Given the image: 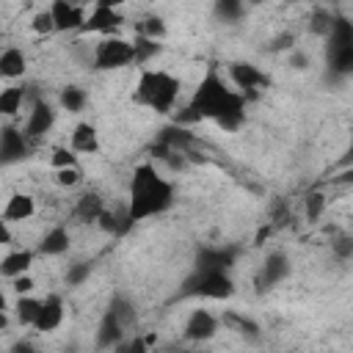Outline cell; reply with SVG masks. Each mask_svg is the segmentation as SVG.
Instances as JSON below:
<instances>
[{"label": "cell", "mask_w": 353, "mask_h": 353, "mask_svg": "<svg viewBox=\"0 0 353 353\" xmlns=\"http://www.w3.org/2000/svg\"><path fill=\"white\" fill-rule=\"evenodd\" d=\"M245 102L248 99L240 91L229 88V83L221 77V72L215 66H210L204 72V77L199 80V85H196L188 108L182 113H176V121L179 124H188V121L210 119L221 130L234 132L245 121Z\"/></svg>", "instance_id": "6da1fadb"}, {"label": "cell", "mask_w": 353, "mask_h": 353, "mask_svg": "<svg viewBox=\"0 0 353 353\" xmlns=\"http://www.w3.org/2000/svg\"><path fill=\"white\" fill-rule=\"evenodd\" d=\"M174 199H176L174 185L165 176H160V171L152 163L135 165L132 176H130V204H127V212H124V221H121V234L130 226L171 210Z\"/></svg>", "instance_id": "7a4b0ae2"}, {"label": "cell", "mask_w": 353, "mask_h": 353, "mask_svg": "<svg viewBox=\"0 0 353 353\" xmlns=\"http://www.w3.org/2000/svg\"><path fill=\"white\" fill-rule=\"evenodd\" d=\"M179 77H174L165 69H141L138 85H135V102L146 105L154 113H171L179 99Z\"/></svg>", "instance_id": "3957f363"}, {"label": "cell", "mask_w": 353, "mask_h": 353, "mask_svg": "<svg viewBox=\"0 0 353 353\" xmlns=\"http://www.w3.org/2000/svg\"><path fill=\"white\" fill-rule=\"evenodd\" d=\"M182 298H207V301H226L234 295V281L223 268H193V273L182 284Z\"/></svg>", "instance_id": "277c9868"}, {"label": "cell", "mask_w": 353, "mask_h": 353, "mask_svg": "<svg viewBox=\"0 0 353 353\" xmlns=\"http://www.w3.org/2000/svg\"><path fill=\"white\" fill-rule=\"evenodd\" d=\"M132 61H135V47L130 39H121L119 33L102 36L91 52V69L94 72H113V69H121Z\"/></svg>", "instance_id": "5b68a950"}, {"label": "cell", "mask_w": 353, "mask_h": 353, "mask_svg": "<svg viewBox=\"0 0 353 353\" xmlns=\"http://www.w3.org/2000/svg\"><path fill=\"white\" fill-rule=\"evenodd\" d=\"M226 72H229V80H232L234 91H240L245 99H256L270 85V77L259 66H254L251 61H232L226 66Z\"/></svg>", "instance_id": "8992f818"}, {"label": "cell", "mask_w": 353, "mask_h": 353, "mask_svg": "<svg viewBox=\"0 0 353 353\" xmlns=\"http://www.w3.org/2000/svg\"><path fill=\"white\" fill-rule=\"evenodd\" d=\"M124 22H127V19H124L121 8L94 6L91 14H85V19H83V25H80L77 33H83V36H88V33H97V36H113V33H119V30L124 28Z\"/></svg>", "instance_id": "52a82bcc"}, {"label": "cell", "mask_w": 353, "mask_h": 353, "mask_svg": "<svg viewBox=\"0 0 353 353\" xmlns=\"http://www.w3.org/2000/svg\"><path fill=\"white\" fill-rule=\"evenodd\" d=\"M28 154H30V138L25 135V130L17 124H3L0 127V165L22 163Z\"/></svg>", "instance_id": "ba28073f"}, {"label": "cell", "mask_w": 353, "mask_h": 353, "mask_svg": "<svg viewBox=\"0 0 353 353\" xmlns=\"http://www.w3.org/2000/svg\"><path fill=\"white\" fill-rule=\"evenodd\" d=\"M290 270H292L290 256H287L284 251H270V254L265 256L262 268H259V276H256V290H259V292L273 290L276 284H281V281L290 276Z\"/></svg>", "instance_id": "9c48e42d"}, {"label": "cell", "mask_w": 353, "mask_h": 353, "mask_svg": "<svg viewBox=\"0 0 353 353\" xmlns=\"http://www.w3.org/2000/svg\"><path fill=\"white\" fill-rule=\"evenodd\" d=\"M221 331V323H218V314H212L210 309H193L185 320V328H182V336L188 342H210L215 334Z\"/></svg>", "instance_id": "30bf717a"}, {"label": "cell", "mask_w": 353, "mask_h": 353, "mask_svg": "<svg viewBox=\"0 0 353 353\" xmlns=\"http://www.w3.org/2000/svg\"><path fill=\"white\" fill-rule=\"evenodd\" d=\"M50 14H52L55 33H77L85 19V8L77 0H52Z\"/></svg>", "instance_id": "8fae6325"}, {"label": "cell", "mask_w": 353, "mask_h": 353, "mask_svg": "<svg viewBox=\"0 0 353 353\" xmlns=\"http://www.w3.org/2000/svg\"><path fill=\"white\" fill-rule=\"evenodd\" d=\"M52 124H55V108L41 97L33 99V105L28 110V121H25V135L30 138V143L44 138L52 130Z\"/></svg>", "instance_id": "7c38bea8"}, {"label": "cell", "mask_w": 353, "mask_h": 353, "mask_svg": "<svg viewBox=\"0 0 353 353\" xmlns=\"http://www.w3.org/2000/svg\"><path fill=\"white\" fill-rule=\"evenodd\" d=\"M63 314H66L63 298H61L58 292L44 295V298H41V306H39V314H36V320H33V331H39V334L55 331V328L63 323Z\"/></svg>", "instance_id": "4fadbf2b"}, {"label": "cell", "mask_w": 353, "mask_h": 353, "mask_svg": "<svg viewBox=\"0 0 353 353\" xmlns=\"http://www.w3.org/2000/svg\"><path fill=\"white\" fill-rule=\"evenodd\" d=\"M218 323H221V328H226V331L237 334V336H240V339H245V342H259V336H262L259 323H256L254 317H248V314L234 312V309H226V312L218 317Z\"/></svg>", "instance_id": "5bb4252c"}, {"label": "cell", "mask_w": 353, "mask_h": 353, "mask_svg": "<svg viewBox=\"0 0 353 353\" xmlns=\"http://www.w3.org/2000/svg\"><path fill=\"white\" fill-rule=\"evenodd\" d=\"M124 334H127V328L119 323V317H116L110 309H105V314H102V320H99V325H97V347H99V350L119 347V345L124 342Z\"/></svg>", "instance_id": "9a60e30c"}, {"label": "cell", "mask_w": 353, "mask_h": 353, "mask_svg": "<svg viewBox=\"0 0 353 353\" xmlns=\"http://www.w3.org/2000/svg\"><path fill=\"white\" fill-rule=\"evenodd\" d=\"M69 149L77 154H97L99 152V132L91 121H77L69 135Z\"/></svg>", "instance_id": "2e32d148"}, {"label": "cell", "mask_w": 353, "mask_h": 353, "mask_svg": "<svg viewBox=\"0 0 353 353\" xmlns=\"http://www.w3.org/2000/svg\"><path fill=\"white\" fill-rule=\"evenodd\" d=\"M69 245H72L69 229H66V226H52V229H47L44 237L39 240L36 254H41V256H61V254L69 251Z\"/></svg>", "instance_id": "e0dca14e"}, {"label": "cell", "mask_w": 353, "mask_h": 353, "mask_svg": "<svg viewBox=\"0 0 353 353\" xmlns=\"http://www.w3.org/2000/svg\"><path fill=\"white\" fill-rule=\"evenodd\" d=\"M33 259H36V251H30V248H14V251H8L0 259V276L3 279H14V276H22V273H30Z\"/></svg>", "instance_id": "ac0fdd59"}, {"label": "cell", "mask_w": 353, "mask_h": 353, "mask_svg": "<svg viewBox=\"0 0 353 353\" xmlns=\"http://www.w3.org/2000/svg\"><path fill=\"white\" fill-rule=\"evenodd\" d=\"M36 215V199L30 193H11L6 207H3V218L8 223H22L28 218Z\"/></svg>", "instance_id": "d6986e66"}, {"label": "cell", "mask_w": 353, "mask_h": 353, "mask_svg": "<svg viewBox=\"0 0 353 353\" xmlns=\"http://www.w3.org/2000/svg\"><path fill=\"white\" fill-rule=\"evenodd\" d=\"M28 72V55L19 47L0 50V77L3 80H19Z\"/></svg>", "instance_id": "ffe728a7"}, {"label": "cell", "mask_w": 353, "mask_h": 353, "mask_svg": "<svg viewBox=\"0 0 353 353\" xmlns=\"http://www.w3.org/2000/svg\"><path fill=\"white\" fill-rule=\"evenodd\" d=\"M102 210H105L102 196H99L97 190H85V193L77 199V204H74V218L83 221V223H97V218H99Z\"/></svg>", "instance_id": "44dd1931"}, {"label": "cell", "mask_w": 353, "mask_h": 353, "mask_svg": "<svg viewBox=\"0 0 353 353\" xmlns=\"http://www.w3.org/2000/svg\"><path fill=\"white\" fill-rule=\"evenodd\" d=\"M234 262V251L232 248H201L196 254V265L193 268H223L229 270Z\"/></svg>", "instance_id": "7402d4cb"}, {"label": "cell", "mask_w": 353, "mask_h": 353, "mask_svg": "<svg viewBox=\"0 0 353 353\" xmlns=\"http://www.w3.org/2000/svg\"><path fill=\"white\" fill-rule=\"evenodd\" d=\"M25 97H28V88L25 85H8V88H3L0 91V116L14 119L22 110Z\"/></svg>", "instance_id": "603a6c76"}, {"label": "cell", "mask_w": 353, "mask_h": 353, "mask_svg": "<svg viewBox=\"0 0 353 353\" xmlns=\"http://www.w3.org/2000/svg\"><path fill=\"white\" fill-rule=\"evenodd\" d=\"M39 306H41V298H33L30 292L19 295L17 303H14V317H17V323H19L22 328H33V320H36V314H39Z\"/></svg>", "instance_id": "cb8c5ba5"}, {"label": "cell", "mask_w": 353, "mask_h": 353, "mask_svg": "<svg viewBox=\"0 0 353 353\" xmlns=\"http://www.w3.org/2000/svg\"><path fill=\"white\" fill-rule=\"evenodd\" d=\"M58 102L66 113H83L88 105V91L83 85H66V88H61Z\"/></svg>", "instance_id": "d4e9b609"}, {"label": "cell", "mask_w": 353, "mask_h": 353, "mask_svg": "<svg viewBox=\"0 0 353 353\" xmlns=\"http://www.w3.org/2000/svg\"><path fill=\"white\" fill-rule=\"evenodd\" d=\"M108 309L119 317V323H121L127 331L135 325V306H132V301H130V298H124V295H113V298H110V303H108Z\"/></svg>", "instance_id": "484cf974"}, {"label": "cell", "mask_w": 353, "mask_h": 353, "mask_svg": "<svg viewBox=\"0 0 353 353\" xmlns=\"http://www.w3.org/2000/svg\"><path fill=\"white\" fill-rule=\"evenodd\" d=\"M138 36H143V39H154V41H163V39L168 36V25H165V19H163V17H157V14L143 17V19H141V25H138Z\"/></svg>", "instance_id": "4316f807"}, {"label": "cell", "mask_w": 353, "mask_h": 353, "mask_svg": "<svg viewBox=\"0 0 353 353\" xmlns=\"http://www.w3.org/2000/svg\"><path fill=\"white\" fill-rule=\"evenodd\" d=\"M132 47H135V61H132V63H138V66H146V63H149L154 55H160V50H163L160 41L143 39V36H138V39L132 41Z\"/></svg>", "instance_id": "83f0119b"}, {"label": "cell", "mask_w": 353, "mask_h": 353, "mask_svg": "<svg viewBox=\"0 0 353 353\" xmlns=\"http://www.w3.org/2000/svg\"><path fill=\"white\" fill-rule=\"evenodd\" d=\"M334 14L331 11H325V8H314L312 11V19H309V30L314 33V36H320V39H325L328 33H331V28H334Z\"/></svg>", "instance_id": "f1b7e54d"}, {"label": "cell", "mask_w": 353, "mask_h": 353, "mask_svg": "<svg viewBox=\"0 0 353 353\" xmlns=\"http://www.w3.org/2000/svg\"><path fill=\"white\" fill-rule=\"evenodd\" d=\"M325 193L323 190H309L306 199H303V212H306V221H317L323 212H325Z\"/></svg>", "instance_id": "f546056e"}, {"label": "cell", "mask_w": 353, "mask_h": 353, "mask_svg": "<svg viewBox=\"0 0 353 353\" xmlns=\"http://www.w3.org/2000/svg\"><path fill=\"white\" fill-rule=\"evenodd\" d=\"M215 14L223 22H237L245 14V3L243 0H215Z\"/></svg>", "instance_id": "4dcf8cb0"}, {"label": "cell", "mask_w": 353, "mask_h": 353, "mask_svg": "<svg viewBox=\"0 0 353 353\" xmlns=\"http://www.w3.org/2000/svg\"><path fill=\"white\" fill-rule=\"evenodd\" d=\"M88 276H91V262H72L69 268H66V273H63V281L69 284V287H80L83 281H88Z\"/></svg>", "instance_id": "1f68e13d"}, {"label": "cell", "mask_w": 353, "mask_h": 353, "mask_svg": "<svg viewBox=\"0 0 353 353\" xmlns=\"http://www.w3.org/2000/svg\"><path fill=\"white\" fill-rule=\"evenodd\" d=\"M52 179L58 188H74V185H80L83 174H80V165H66V168H55Z\"/></svg>", "instance_id": "d6a6232c"}, {"label": "cell", "mask_w": 353, "mask_h": 353, "mask_svg": "<svg viewBox=\"0 0 353 353\" xmlns=\"http://www.w3.org/2000/svg\"><path fill=\"white\" fill-rule=\"evenodd\" d=\"M50 165L52 168H66V165H77V152H72L69 146H55L50 154Z\"/></svg>", "instance_id": "836d02e7"}, {"label": "cell", "mask_w": 353, "mask_h": 353, "mask_svg": "<svg viewBox=\"0 0 353 353\" xmlns=\"http://www.w3.org/2000/svg\"><path fill=\"white\" fill-rule=\"evenodd\" d=\"M30 28H33V33H39V36L55 33V25H52V14H50V8L36 11V14H33V19H30Z\"/></svg>", "instance_id": "e575fe53"}, {"label": "cell", "mask_w": 353, "mask_h": 353, "mask_svg": "<svg viewBox=\"0 0 353 353\" xmlns=\"http://www.w3.org/2000/svg\"><path fill=\"white\" fill-rule=\"evenodd\" d=\"M119 221H124V218H119L116 212H110L108 207L99 212V218H97V226L105 232V234H121V223Z\"/></svg>", "instance_id": "d590c367"}, {"label": "cell", "mask_w": 353, "mask_h": 353, "mask_svg": "<svg viewBox=\"0 0 353 353\" xmlns=\"http://www.w3.org/2000/svg\"><path fill=\"white\" fill-rule=\"evenodd\" d=\"M287 61H290V66H292L295 72H303V69H309V66H312V58H309L306 52L295 50V47L290 50V58H287Z\"/></svg>", "instance_id": "8d00e7d4"}, {"label": "cell", "mask_w": 353, "mask_h": 353, "mask_svg": "<svg viewBox=\"0 0 353 353\" xmlns=\"http://www.w3.org/2000/svg\"><path fill=\"white\" fill-rule=\"evenodd\" d=\"M295 47V36L292 33H279L273 41H270V52H281V50H292Z\"/></svg>", "instance_id": "74e56055"}, {"label": "cell", "mask_w": 353, "mask_h": 353, "mask_svg": "<svg viewBox=\"0 0 353 353\" xmlns=\"http://www.w3.org/2000/svg\"><path fill=\"white\" fill-rule=\"evenodd\" d=\"M11 287H14L17 295H25V292H30L36 284H33L30 273H22V276H14V279H11Z\"/></svg>", "instance_id": "f35d334b"}, {"label": "cell", "mask_w": 353, "mask_h": 353, "mask_svg": "<svg viewBox=\"0 0 353 353\" xmlns=\"http://www.w3.org/2000/svg\"><path fill=\"white\" fill-rule=\"evenodd\" d=\"M334 251L342 256V259H347L350 256V251H353V243H350V237L345 234V237H339L336 243H334Z\"/></svg>", "instance_id": "ab89813d"}, {"label": "cell", "mask_w": 353, "mask_h": 353, "mask_svg": "<svg viewBox=\"0 0 353 353\" xmlns=\"http://www.w3.org/2000/svg\"><path fill=\"white\" fill-rule=\"evenodd\" d=\"M11 240H14V234L8 229V221L0 215V245H11Z\"/></svg>", "instance_id": "60d3db41"}, {"label": "cell", "mask_w": 353, "mask_h": 353, "mask_svg": "<svg viewBox=\"0 0 353 353\" xmlns=\"http://www.w3.org/2000/svg\"><path fill=\"white\" fill-rule=\"evenodd\" d=\"M127 0H94V6H105V8H121Z\"/></svg>", "instance_id": "b9f144b4"}, {"label": "cell", "mask_w": 353, "mask_h": 353, "mask_svg": "<svg viewBox=\"0 0 353 353\" xmlns=\"http://www.w3.org/2000/svg\"><path fill=\"white\" fill-rule=\"evenodd\" d=\"M3 328H8V309L0 312V331H3Z\"/></svg>", "instance_id": "7bdbcfd3"}, {"label": "cell", "mask_w": 353, "mask_h": 353, "mask_svg": "<svg viewBox=\"0 0 353 353\" xmlns=\"http://www.w3.org/2000/svg\"><path fill=\"white\" fill-rule=\"evenodd\" d=\"M8 309V298H6V292L0 290V312H6Z\"/></svg>", "instance_id": "ee69618b"}, {"label": "cell", "mask_w": 353, "mask_h": 353, "mask_svg": "<svg viewBox=\"0 0 353 353\" xmlns=\"http://www.w3.org/2000/svg\"><path fill=\"white\" fill-rule=\"evenodd\" d=\"M248 3H251V6H262L265 0H248Z\"/></svg>", "instance_id": "f6af8a7d"}, {"label": "cell", "mask_w": 353, "mask_h": 353, "mask_svg": "<svg viewBox=\"0 0 353 353\" xmlns=\"http://www.w3.org/2000/svg\"><path fill=\"white\" fill-rule=\"evenodd\" d=\"M306 3H334V0H306Z\"/></svg>", "instance_id": "bcb514c9"}]
</instances>
